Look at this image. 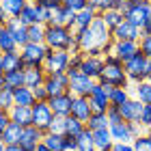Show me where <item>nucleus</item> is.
<instances>
[{"instance_id": "nucleus-1", "label": "nucleus", "mask_w": 151, "mask_h": 151, "mask_svg": "<svg viewBox=\"0 0 151 151\" xmlns=\"http://www.w3.org/2000/svg\"><path fill=\"white\" fill-rule=\"evenodd\" d=\"M45 45L50 50H67V52H80L78 41H76V32L67 26H45Z\"/></svg>"}, {"instance_id": "nucleus-2", "label": "nucleus", "mask_w": 151, "mask_h": 151, "mask_svg": "<svg viewBox=\"0 0 151 151\" xmlns=\"http://www.w3.org/2000/svg\"><path fill=\"white\" fill-rule=\"evenodd\" d=\"M97 82H106V84H110L114 88H127L129 78H127L125 69H123V63L114 54H106L104 56V71H101Z\"/></svg>"}, {"instance_id": "nucleus-3", "label": "nucleus", "mask_w": 151, "mask_h": 151, "mask_svg": "<svg viewBox=\"0 0 151 151\" xmlns=\"http://www.w3.org/2000/svg\"><path fill=\"white\" fill-rule=\"evenodd\" d=\"M47 52H50V47L45 43H28L24 45L19 54H22V60H24V69H28V67H43L45 58H47Z\"/></svg>"}, {"instance_id": "nucleus-4", "label": "nucleus", "mask_w": 151, "mask_h": 151, "mask_svg": "<svg viewBox=\"0 0 151 151\" xmlns=\"http://www.w3.org/2000/svg\"><path fill=\"white\" fill-rule=\"evenodd\" d=\"M149 15H151V4H149V0H132V4L123 11V17H125L129 24L138 26V28H142V26L147 24Z\"/></svg>"}, {"instance_id": "nucleus-5", "label": "nucleus", "mask_w": 151, "mask_h": 151, "mask_svg": "<svg viewBox=\"0 0 151 151\" xmlns=\"http://www.w3.org/2000/svg\"><path fill=\"white\" fill-rule=\"evenodd\" d=\"M67 76H69V93L71 95H76V97H88L91 95L93 86H95V80L86 78L78 69H69Z\"/></svg>"}, {"instance_id": "nucleus-6", "label": "nucleus", "mask_w": 151, "mask_h": 151, "mask_svg": "<svg viewBox=\"0 0 151 151\" xmlns=\"http://www.w3.org/2000/svg\"><path fill=\"white\" fill-rule=\"evenodd\" d=\"M69 58H71V52H67V50H50L45 63H43V69L47 73H67Z\"/></svg>"}, {"instance_id": "nucleus-7", "label": "nucleus", "mask_w": 151, "mask_h": 151, "mask_svg": "<svg viewBox=\"0 0 151 151\" xmlns=\"http://www.w3.org/2000/svg\"><path fill=\"white\" fill-rule=\"evenodd\" d=\"M147 56L142 52H138L136 56H132L127 60V63H123V69H125V73H127V78H129V82H134V84H138V82H145V65H147Z\"/></svg>"}, {"instance_id": "nucleus-8", "label": "nucleus", "mask_w": 151, "mask_h": 151, "mask_svg": "<svg viewBox=\"0 0 151 151\" xmlns=\"http://www.w3.org/2000/svg\"><path fill=\"white\" fill-rule=\"evenodd\" d=\"M52 119H54V112H52L50 104L47 101H35V106H32V125L45 134Z\"/></svg>"}, {"instance_id": "nucleus-9", "label": "nucleus", "mask_w": 151, "mask_h": 151, "mask_svg": "<svg viewBox=\"0 0 151 151\" xmlns=\"http://www.w3.org/2000/svg\"><path fill=\"white\" fill-rule=\"evenodd\" d=\"M43 86H45V91H47L50 97L69 93V76H67V73H47Z\"/></svg>"}, {"instance_id": "nucleus-10", "label": "nucleus", "mask_w": 151, "mask_h": 151, "mask_svg": "<svg viewBox=\"0 0 151 151\" xmlns=\"http://www.w3.org/2000/svg\"><path fill=\"white\" fill-rule=\"evenodd\" d=\"M101 71H104V56H86L84 54V60L80 65V73H84L86 78L97 82Z\"/></svg>"}, {"instance_id": "nucleus-11", "label": "nucleus", "mask_w": 151, "mask_h": 151, "mask_svg": "<svg viewBox=\"0 0 151 151\" xmlns=\"http://www.w3.org/2000/svg\"><path fill=\"white\" fill-rule=\"evenodd\" d=\"M73 97H76V95H71V93H63V95H56V97L47 99V104H50L54 116H69L71 114Z\"/></svg>"}, {"instance_id": "nucleus-12", "label": "nucleus", "mask_w": 151, "mask_h": 151, "mask_svg": "<svg viewBox=\"0 0 151 151\" xmlns=\"http://www.w3.org/2000/svg\"><path fill=\"white\" fill-rule=\"evenodd\" d=\"M88 101H91L93 112H108V108H110V99H108V95H106L101 82H95L93 91H91V95H88Z\"/></svg>"}, {"instance_id": "nucleus-13", "label": "nucleus", "mask_w": 151, "mask_h": 151, "mask_svg": "<svg viewBox=\"0 0 151 151\" xmlns=\"http://www.w3.org/2000/svg\"><path fill=\"white\" fill-rule=\"evenodd\" d=\"M140 28L134 24H129L127 19H123V22L116 26L112 30V41H140Z\"/></svg>"}, {"instance_id": "nucleus-14", "label": "nucleus", "mask_w": 151, "mask_h": 151, "mask_svg": "<svg viewBox=\"0 0 151 151\" xmlns=\"http://www.w3.org/2000/svg\"><path fill=\"white\" fill-rule=\"evenodd\" d=\"M4 28L13 35L15 43L19 45V50H22L24 45H28V43H30V41H28V26H24L17 17H9V22L4 24Z\"/></svg>"}, {"instance_id": "nucleus-15", "label": "nucleus", "mask_w": 151, "mask_h": 151, "mask_svg": "<svg viewBox=\"0 0 151 151\" xmlns=\"http://www.w3.org/2000/svg\"><path fill=\"white\" fill-rule=\"evenodd\" d=\"M43 132L41 129H37L35 125H28V127H24V132H22V138H19V147H22L24 151H35L39 142H43Z\"/></svg>"}, {"instance_id": "nucleus-16", "label": "nucleus", "mask_w": 151, "mask_h": 151, "mask_svg": "<svg viewBox=\"0 0 151 151\" xmlns=\"http://www.w3.org/2000/svg\"><path fill=\"white\" fill-rule=\"evenodd\" d=\"M93 114V108H91V101H88V97H73V104H71V114L73 119L82 121L86 125L88 119H91Z\"/></svg>"}, {"instance_id": "nucleus-17", "label": "nucleus", "mask_w": 151, "mask_h": 151, "mask_svg": "<svg viewBox=\"0 0 151 151\" xmlns=\"http://www.w3.org/2000/svg\"><path fill=\"white\" fill-rule=\"evenodd\" d=\"M50 24H52V26H67V28L73 30V26H76V13H73L71 9H67V6L60 4L58 9L52 11Z\"/></svg>"}, {"instance_id": "nucleus-18", "label": "nucleus", "mask_w": 151, "mask_h": 151, "mask_svg": "<svg viewBox=\"0 0 151 151\" xmlns=\"http://www.w3.org/2000/svg\"><path fill=\"white\" fill-rule=\"evenodd\" d=\"M45 78H47V71L43 67H28V69H24V86H28V88L43 86Z\"/></svg>"}, {"instance_id": "nucleus-19", "label": "nucleus", "mask_w": 151, "mask_h": 151, "mask_svg": "<svg viewBox=\"0 0 151 151\" xmlns=\"http://www.w3.org/2000/svg\"><path fill=\"white\" fill-rule=\"evenodd\" d=\"M142 106L145 104H140L138 99H129V101H125L119 110H121V116H123V121L125 123H138V119H140V112H142Z\"/></svg>"}, {"instance_id": "nucleus-20", "label": "nucleus", "mask_w": 151, "mask_h": 151, "mask_svg": "<svg viewBox=\"0 0 151 151\" xmlns=\"http://www.w3.org/2000/svg\"><path fill=\"white\" fill-rule=\"evenodd\" d=\"M110 136L114 142H134V134H132V125L129 123H116V125H110Z\"/></svg>"}, {"instance_id": "nucleus-21", "label": "nucleus", "mask_w": 151, "mask_h": 151, "mask_svg": "<svg viewBox=\"0 0 151 151\" xmlns=\"http://www.w3.org/2000/svg\"><path fill=\"white\" fill-rule=\"evenodd\" d=\"M9 116L13 123H17V125L22 127H28L32 125V108H26V106H13L9 110Z\"/></svg>"}, {"instance_id": "nucleus-22", "label": "nucleus", "mask_w": 151, "mask_h": 151, "mask_svg": "<svg viewBox=\"0 0 151 151\" xmlns=\"http://www.w3.org/2000/svg\"><path fill=\"white\" fill-rule=\"evenodd\" d=\"M24 26H35V24H41V9L35 4V2H28L26 9L22 11V15L17 17Z\"/></svg>"}, {"instance_id": "nucleus-23", "label": "nucleus", "mask_w": 151, "mask_h": 151, "mask_svg": "<svg viewBox=\"0 0 151 151\" xmlns=\"http://www.w3.org/2000/svg\"><path fill=\"white\" fill-rule=\"evenodd\" d=\"M17 69H24V60H22L19 50L17 52L2 54V73H6V71H17Z\"/></svg>"}, {"instance_id": "nucleus-24", "label": "nucleus", "mask_w": 151, "mask_h": 151, "mask_svg": "<svg viewBox=\"0 0 151 151\" xmlns=\"http://www.w3.org/2000/svg\"><path fill=\"white\" fill-rule=\"evenodd\" d=\"M13 99H15V106H26V108L35 106V95H32V88H28V86L15 88L13 91Z\"/></svg>"}, {"instance_id": "nucleus-25", "label": "nucleus", "mask_w": 151, "mask_h": 151, "mask_svg": "<svg viewBox=\"0 0 151 151\" xmlns=\"http://www.w3.org/2000/svg\"><path fill=\"white\" fill-rule=\"evenodd\" d=\"M97 17V13L91 11V9H84L80 13H76V26H73V32H80V30H86L88 26L93 24V19Z\"/></svg>"}, {"instance_id": "nucleus-26", "label": "nucleus", "mask_w": 151, "mask_h": 151, "mask_svg": "<svg viewBox=\"0 0 151 151\" xmlns=\"http://www.w3.org/2000/svg\"><path fill=\"white\" fill-rule=\"evenodd\" d=\"M22 132H24V127L11 121V123H9V127H6V129H4V134H2V140H4V145H19Z\"/></svg>"}, {"instance_id": "nucleus-27", "label": "nucleus", "mask_w": 151, "mask_h": 151, "mask_svg": "<svg viewBox=\"0 0 151 151\" xmlns=\"http://www.w3.org/2000/svg\"><path fill=\"white\" fill-rule=\"evenodd\" d=\"M134 99H138L140 104L145 106H151V82L145 80V82H138L134 86Z\"/></svg>"}, {"instance_id": "nucleus-28", "label": "nucleus", "mask_w": 151, "mask_h": 151, "mask_svg": "<svg viewBox=\"0 0 151 151\" xmlns=\"http://www.w3.org/2000/svg\"><path fill=\"white\" fill-rule=\"evenodd\" d=\"M93 138H95V149L101 151V149H112L114 140L110 136V129H97V132H93Z\"/></svg>"}, {"instance_id": "nucleus-29", "label": "nucleus", "mask_w": 151, "mask_h": 151, "mask_svg": "<svg viewBox=\"0 0 151 151\" xmlns=\"http://www.w3.org/2000/svg\"><path fill=\"white\" fill-rule=\"evenodd\" d=\"M0 4H2V9L6 11L9 17H19L28 2L26 0H0Z\"/></svg>"}, {"instance_id": "nucleus-30", "label": "nucleus", "mask_w": 151, "mask_h": 151, "mask_svg": "<svg viewBox=\"0 0 151 151\" xmlns=\"http://www.w3.org/2000/svg\"><path fill=\"white\" fill-rule=\"evenodd\" d=\"M76 142H78V151H97V149H95L93 132H91L88 127H84V132H82L78 138H76Z\"/></svg>"}, {"instance_id": "nucleus-31", "label": "nucleus", "mask_w": 151, "mask_h": 151, "mask_svg": "<svg viewBox=\"0 0 151 151\" xmlns=\"http://www.w3.org/2000/svg\"><path fill=\"white\" fill-rule=\"evenodd\" d=\"M4 86L15 91V88L24 86V69H17V71H6L4 73Z\"/></svg>"}, {"instance_id": "nucleus-32", "label": "nucleus", "mask_w": 151, "mask_h": 151, "mask_svg": "<svg viewBox=\"0 0 151 151\" xmlns=\"http://www.w3.org/2000/svg\"><path fill=\"white\" fill-rule=\"evenodd\" d=\"M99 17L104 19V24H106L110 30H114L116 26H119V24L123 22V19H125V17H123V13H121V11H116V9H108V11L101 13Z\"/></svg>"}, {"instance_id": "nucleus-33", "label": "nucleus", "mask_w": 151, "mask_h": 151, "mask_svg": "<svg viewBox=\"0 0 151 151\" xmlns=\"http://www.w3.org/2000/svg\"><path fill=\"white\" fill-rule=\"evenodd\" d=\"M86 127L91 129V132H97V129H106V127H110L106 112H93V114H91V119H88V123H86Z\"/></svg>"}, {"instance_id": "nucleus-34", "label": "nucleus", "mask_w": 151, "mask_h": 151, "mask_svg": "<svg viewBox=\"0 0 151 151\" xmlns=\"http://www.w3.org/2000/svg\"><path fill=\"white\" fill-rule=\"evenodd\" d=\"M43 145L50 151H65V136H60V134H45L43 136Z\"/></svg>"}, {"instance_id": "nucleus-35", "label": "nucleus", "mask_w": 151, "mask_h": 151, "mask_svg": "<svg viewBox=\"0 0 151 151\" xmlns=\"http://www.w3.org/2000/svg\"><path fill=\"white\" fill-rule=\"evenodd\" d=\"M17 50H19V45L15 43V39H13L11 32L4 28L2 37H0V52H2V54H9V52H17Z\"/></svg>"}, {"instance_id": "nucleus-36", "label": "nucleus", "mask_w": 151, "mask_h": 151, "mask_svg": "<svg viewBox=\"0 0 151 151\" xmlns=\"http://www.w3.org/2000/svg\"><path fill=\"white\" fill-rule=\"evenodd\" d=\"M132 99V95H129V88H114L112 95H110V106L114 108H121L125 101Z\"/></svg>"}, {"instance_id": "nucleus-37", "label": "nucleus", "mask_w": 151, "mask_h": 151, "mask_svg": "<svg viewBox=\"0 0 151 151\" xmlns=\"http://www.w3.org/2000/svg\"><path fill=\"white\" fill-rule=\"evenodd\" d=\"M28 41L30 43H45V26L43 24L28 26Z\"/></svg>"}, {"instance_id": "nucleus-38", "label": "nucleus", "mask_w": 151, "mask_h": 151, "mask_svg": "<svg viewBox=\"0 0 151 151\" xmlns=\"http://www.w3.org/2000/svg\"><path fill=\"white\" fill-rule=\"evenodd\" d=\"M45 134H60V136H65L67 134V116H54Z\"/></svg>"}, {"instance_id": "nucleus-39", "label": "nucleus", "mask_w": 151, "mask_h": 151, "mask_svg": "<svg viewBox=\"0 0 151 151\" xmlns=\"http://www.w3.org/2000/svg\"><path fill=\"white\" fill-rule=\"evenodd\" d=\"M84 123L78 121V119H73V116H67V134L65 136H73V138H78V136L84 132Z\"/></svg>"}, {"instance_id": "nucleus-40", "label": "nucleus", "mask_w": 151, "mask_h": 151, "mask_svg": "<svg viewBox=\"0 0 151 151\" xmlns=\"http://www.w3.org/2000/svg\"><path fill=\"white\" fill-rule=\"evenodd\" d=\"M15 106V99H13V91L11 88H0V110H6L9 112L11 108Z\"/></svg>"}, {"instance_id": "nucleus-41", "label": "nucleus", "mask_w": 151, "mask_h": 151, "mask_svg": "<svg viewBox=\"0 0 151 151\" xmlns=\"http://www.w3.org/2000/svg\"><path fill=\"white\" fill-rule=\"evenodd\" d=\"M86 9H91V11L97 13V15H101L104 11L114 9V0H88V6H86Z\"/></svg>"}, {"instance_id": "nucleus-42", "label": "nucleus", "mask_w": 151, "mask_h": 151, "mask_svg": "<svg viewBox=\"0 0 151 151\" xmlns=\"http://www.w3.org/2000/svg\"><path fill=\"white\" fill-rule=\"evenodd\" d=\"M132 145H134V151H151V134L138 136Z\"/></svg>"}, {"instance_id": "nucleus-43", "label": "nucleus", "mask_w": 151, "mask_h": 151, "mask_svg": "<svg viewBox=\"0 0 151 151\" xmlns=\"http://www.w3.org/2000/svg\"><path fill=\"white\" fill-rule=\"evenodd\" d=\"M63 6L71 9L73 13H80V11H84L88 6V0H63Z\"/></svg>"}, {"instance_id": "nucleus-44", "label": "nucleus", "mask_w": 151, "mask_h": 151, "mask_svg": "<svg viewBox=\"0 0 151 151\" xmlns=\"http://www.w3.org/2000/svg\"><path fill=\"white\" fill-rule=\"evenodd\" d=\"M138 125H140V127L151 129V106H142V112H140Z\"/></svg>"}, {"instance_id": "nucleus-45", "label": "nucleus", "mask_w": 151, "mask_h": 151, "mask_svg": "<svg viewBox=\"0 0 151 151\" xmlns=\"http://www.w3.org/2000/svg\"><path fill=\"white\" fill-rule=\"evenodd\" d=\"M106 116H108V123H110V125H116V123H123L121 110H119V108H114V106H110V108H108Z\"/></svg>"}, {"instance_id": "nucleus-46", "label": "nucleus", "mask_w": 151, "mask_h": 151, "mask_svg": "<svg viewBox=\"0 0 151 151\" xmlns=\"http://www.w3.org/2000/svg\"><path fill=\"white\" fill-rule=\"evenodd\" d=\"M138 45H140V52L145 54L147 58H151V35H145V37H140Z\"/></svg>"}, {"instance_id": "nucleus-47", "label": "nucleus", "mask_w": 151, "mask_h": 151, "mask_svg": "<svg viewBox=\"0 0 151 151\" xmlns=\"http://www.w3.org/2000/svg\"><path fill=\"white\" fill-rule=\"evenodd\" d=\"M82 60H84V54H82V52H76V54H71V58H69V69H78V71H80ZM69 69H67V71H69Z\"/></svg>"}, {"instance_id": "nucleus-48", "label": "nucleus", "mask_w": 151, "mask_h": 151, "mask_svg": "<svg viewBox=\"0 0 151 151\" xmlns=\"http://www.w3.org/2000/svg\"><path fill=\"white\" fill-rule=\"evenodd\" d=\"M9 123H11V116L6 110H0V138H2V134H4V129L9 127Z\"/></svg>"}, {"instance_id": "nucleus-49", "label": "nucleus", "mask_w": 151, "mask_h": 151, "mask_svg": "<svg viewBox=\"0 0 151 151\" xmlns=\"http://www.w3.org/2000/svg\"><path fill=\"white\" fill-rule=\"evenodd\" d=\"M32 95H35V101H47V99H50V95H47L45 86H37V88H32Z\"/></svg>"}, {"instance_id": "nucleus-50", "label": "nucleus", "mask_w": 151, "mask_h": 151, "mask_svg": "<svg viewBox=\"0 0 151 151\" xmlns=\"http://www.w3.org/2000/svg\"><path fill=\"white\" fill-rule=\"evenodd\" d=\"M35 4H39V6H43V9H50V11H54V9H58L60 4V0H37Z\"/></svg>"}, {"instance_id": "nucleus-51", "label": "nucleus", "mask_w": 151, "mask_h": 151, "mask_svg": "<svg viewBox=\"0 0 151 151\" xmlns=\"http://www.w3.org/2000/svg\"><path fill=\"white\" fill-rule=\"evenodd\" d=\"M112 151H134V145L132 142H114Z\"/></svg>"}, {"instance_id": "nucleus-52", "label": "nucleus", "mask_w": 151, "mask_h": 151, "mask_svg": "<svg viewBox=\"0 0 151 151\" xmlns=\"http://www.w3.org/2000/svg\"><path fill=\"white\" fill-rule=\"evenodd\" d=\"M129 4H132V0H114V9H116V11H121V13L125 11Z\"/></svg>"}, {"instance_id": "nucleus-53", "label": "nucleus", "mask_w": 151, "mask_h": 151, "mask_svg": "<svg viewBox=\"0 0 151 151\" xmlns=\"http://www.w3.org/2000/svg\"><path fill=\"white\" fill-rule=\"evenodd\" d=\"M6 22H9V15H6V11L2 9V4H0V24H2V26H4Z\"/></svg>"}, {"instance_id": "nucleus-54", "label": "nucleus", "mask_w": 151, "mask_h": 151, "mask_svg": "<svg viewBox=\"0 0 151 151\" xmlns=\"http://www.w3.org/2000/svg\"><path fill=\"white\" fill-rule=\"evenodd\" d=\"M6 151H24L19 145H6Z\"/></svg>"}, {"instance_id": "nucleus-55", "label": "nucleus", "mask_w": 151, "mask_h": 151, "mask_svg": "<svg viewBox=\"0 0 151 151\" xmlns=\"http://www.w3.org/2000/svg\"><path fill=\"white\" fill-rule=\"evenodd\" d=\"M35 151H50V149H47L45 145H43V142H39V145H37V149Z\"/></svg>"}, {"instance_id": "nucleus-56", "label": "nucleus", "mask_w": 151, "mask_h": 151, "mask_svg": "<svg viewBox=\"0 0 151 151\" xmlns=\"http://www.w3.org/2000/svg\"><path fill=\"white\" fill-rule=\"evenodd\" d=\"M0 88H4V73H0Z\"/></svg>"}, {"instance_id": "nucleus-57", "label": "nucleus", "mask_w": 151, "mask_h": 151, "mask_svg": "<svg viewBox=\"0 0 151 151\" xmlns=\"http://www.w3.org/2000/svg\"><path fill=\"white\" fill-rule=\"evenodd\" d=\"M0 151H6V145H4V140L0 138Z\"/></svg>"}, {"instance_id": "nucleus-58", "label": "nucleus", "mask_w": 151, "mask_h": 151, "mask_svg": "<svg viewBox=\"0 0 151 151\" xmlns=\"http://www.w3.org/2000/svg\"><path fill=\"white\" fill-rule=\"evenodd\" d=\"M0 73H2V52H0Z\"/></svg>"}, {"instance_id": "nucleus-59", "label": "nucleus", "mask_w": 151, "mask_h": 151, "mask_svg": "<svg viewBox=\"0 0 151 151\" xmlns=\"http://www.w3.org/2000/svg\"><path fill=\"white\" fill-rule=\"evenodd\" d=\"M2 32H4V26H2V24H0V37H2Z\"/></svg>"}, {"instance_id": "nucleus-60", "label": "nucleus", "mask_w": 151, "mask_h": 151, "mask_svg": "<svg viewBox=\"0 0 151 151\" xmlns=\"http://www.w3.org/2000/svg\"><path fill=\"white\" fill-rule=\"evenodd\" d=\"M26 2H37V0H26Z\"/></svg>"}, {"instance_id": "nucleus-61", "label": "nucleus", "mask_w": 151, "mask_h": 151, "mask_svg": "<svg viewBox=\"0 0 151 151\" xmlns=\"http://www.w3.org/2000/svg\"><path fill=\"white\" fill-rule=\"evenodd\" d=\"M149 82H151V76H149Z\"/></svg>"}, {"instance_id": "nucleus-62", "label": "nucleus", "mask_w": 151, "mask_h": 151, "mask_svg": "<svg viewBox=\"0 0 151 151\" xmlns=\"http://www.w3.org/2000/svg\"><path fill=\"white\" fill-rule=\"evenodd\" d=\"M149 4H151V0H149Z\"/></svg>"}, {"instance_id": "nucleus-63", "label": "nucleus", "mask_w": 151, "mask_h": 151, "mask_svg": "<svg viewBox=\"0 0 151 151\" xmlns=\"http://www.w3.org/2000/svg\"><path fill=\"white\" fill-rule=\"evenodd\" d=\"M60 2H63V0H60Z\"/></svg>"}]
</instances>
